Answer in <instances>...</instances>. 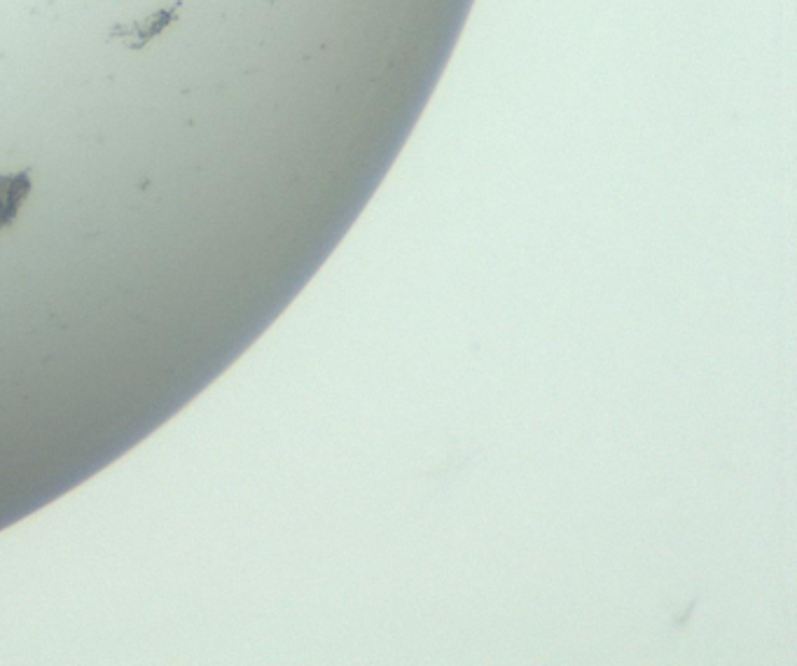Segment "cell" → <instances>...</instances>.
<instances>
[{
	"label": "cell",
	"mask_w": 797,
	"mask_h": 666,
	"mask_svg": "<svg viewBox=\"0 0 797 666\" xmlns=\"http://www.w3.org/2000/svg\"><path fill=\"white\" fill-rule=\"evenodd\" d=\"M176 10H178V5H176V8H171V10L152 12V15L145 17L143 22L131 24L129 29H124V26H117L115 36L122 38L124 43H127L129 47H134V50H141V47L148 45L152 38L159 36V33H162L166 26H169L173 19L178 17Z\"/></svg>",
	"instance_id": "obj_1"
},
{
	"label": "cell",
	"mask_w": 797,
	"mask_h": 666,
	"mask_svg": "<svg viewBox=\"0 0 797 666\" xmlns=\"http://www.w3.org/2000/svg\"><path fill=\"white\" fill-rule=\"evenodd\" d=\"M29 190L31 183L26 173H17V176H0V230L15 220L19 206L24 204Z\"/></svg>",
	"instance_id": "obj_2"
}]
</instances>
